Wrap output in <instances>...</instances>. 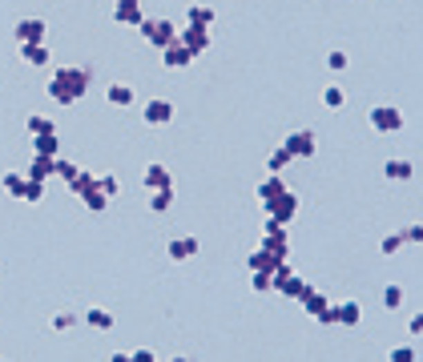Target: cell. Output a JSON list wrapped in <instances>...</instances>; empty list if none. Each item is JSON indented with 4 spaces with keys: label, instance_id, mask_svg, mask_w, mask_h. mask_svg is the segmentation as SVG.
<instances>
[{
    "label": "cell",
    "instance_id": "8992f818",
    "mask_svg": "<svg viewBox=\"0 0 423 362\" xmlns=\"http://www.w3.org/2000/svg\"><path fill=\"white\" fill-rule=\"evenodd\" d=\"M262 210H266V217H274V221L286 225V221H294V214H299V197H294L290 190H282L279 197H270Z\"/></svg>",
    "mask_w": 423,
    "mask_h": 362
},
{
    "label": "cell",
    "instance_id": "bcb514c9",
    "mask_svg": "<svg viewBox=\"0 0 423 362\" xmlns=\"http://www.w3.org/2000/svg\"><path fill=\"white\" fill-rule=\"evenodd\" d=\"M169 362H189V359H169Z\"/></svg>",
    "mask_w": 423,
    "mask_h": 362
},
{
    "label": "cell",
    "instance_id": "7dc6e473",
    "mask_svg": "<svg viewBox=\"0 0 423 362\" xmlns=\"http://www.w3.org/2000/svg\"><path fill=\"white\" fill-rule=\"evenodd\" d=\"M0 362H8V359H0Z\"/></svg>",
    "mask_w": 423,
    "mask_h": 362
},
{
    "label": "cell",
    "instance_id": "3957f363",
    "mask_svg": "<svg viewBox=\"0 0 423 362\" xmlns=\"http://www.w3.org/2000/svg\"><path fill=\"white\" fill-rule=\"evenodd\" d=\"M367 125H371L375 133H400V129H403L400 105H391V101H379V105H371V113H367Z\"/></svg>",
    "mask_w": 423,
    "mask_h": 362
},
{
    "label": "cell",
    "instance_id": "2e32d148",
    "mask_svg": "<svg viewBox=\"0 0 423 362\" xmlns=\"http://www.w3.org/2000/svg\"><path fill=\"white\" fill-rule=\"evenodd\" d=\"M335 314H339V326H359L363 322V306L347 298V302H335Z\"/></svg>",
    "mask_w": 423,
    "mask_h": 362
},
{
    "label": "cell",
    "instance_id": "5bb4252c",
    "mask_svg": "<svg viewBox=\"0 0 423 362\" xmlns=\"http://www.w3.org/2000/svg\"><path fill=\"white\" fill-rule=\"evenodd\" d=\"M141 181H145V190H149V193H153V190H169V185H173V173L153 161V165L145 169V177H141Z\"/></svg>",
    "mask_w": 423,
    "mask_h": 362
},
{
    "label": "cell",
    "instance_id": "836d02e7",
    "mask_svg": "<svg viewBox=\"0 0 423 362\" xmlns=\"http://www.w3.org/2000/svg\"><path fill=\"white\" fill-rule=\"evenodd\" d=\"M21 201H45V181H32L28 177V185H24V197Z\"/></svg>",
    "mask_w": 423,
    "mask_h": 362
},
{
    "label": "cell",
    "instance_id": "44dd1931",
    "mask_svg": "<svg viewBox=\"0 0 423 362\" xmlns=\"http://www.w3.org/2000/svg\"><path fill=\"white\" fill-rule=\"evenodd\" d=\"M383 173H387L391 181H407V177L415 173V165H411V161H403V157H391V161L383 165Z\"/></svg>",
    "mask_w": 423,
    "mask_h": 362
},
{
    "label": "cell",
    "instance_id": "e575fe53",
    "mask_svg": "<svg viewBox=\"0 0 423 362\" xmlns=\"http://www.w3.org/2000/svg\"><path fill=\"white\" fill-rule=\"evenodd\" d=\"M57 173H61L65 181H73V177L81 173V165H77V161H65V157H57Z\"/></svg>",
    "mask_w": 423,
    "mask_h": 362
},
{
    "label": "cell",
    "instance_id": "4316f807",
    "mask_svg": "<svg viewBox=\"0 0 423 362\" xmlns=\"http://www.w3.org/2000/svg\"><path fill=\"white\" fill-rule=\"evenodd\" d=\"M85 322H89L93 330H109V326H113V314L101 310V306H93V310H85Z\"/></svg>",
    "mask_w": 423,
    "mask_h": 362
},
{
    "label": "cell",
    "instance_id": "f35d334b",
    "mask_svg": "<svg viewBox=\"0 0 423 362\" xmlns=\"http://www.w3.org/2000/svg\"><path fill=\"white\" fill-rule=\"evenodd\" d=\"M327 69H347V52H343V48H330V57H327Z\"/></svg>",
    "mask_w": 423,
    "mask_h": 362
},
{
    "label": "cell",
    "instance_id": "277c9868",
    "mask_svg": "<svg viewBox=\"0 0 423 362\" xmlns=\"http://www.w3.org/2000/svg\"><path fill=\"white\" fill-rule=\"evenodd\" d=\"M138 28H141V37H145L153 48H165V45H173V41H178V28H173V21H162V17H153V21L145 17Z\"/></svg>",
    "mask_w": 423,
    "mask_h": 362
},
{
    "label": "cell",
    "instance_id": "ee69618b",
    "mask_svg": "<svg viewBox=\"0 0 423 362\" xmlns=\"http://www.w3.org/2000/svg\"><path fill=\"white\" fill-rule=\"evenodd\" d=\"M407 330H411V334H423V314H411V322H407Z\"/></svg>",
    "mask_w": 423,
    "mask_h": 362
},
{
    "label": "cell",
    "instance_id": "d6986e66",
    "mask_svg": "<svg viewBox=\"0 0 423 362\" xmlns=\"http://www.w3.org/2000/svg\"><path fill=\"white\" fill-rule=\"evenodd\" d=\"M32 149H37V153H45V157H57V149H61L57 129H48V133H32Z\"/></svg>",
    "mask_w": 423,
    "mask_h": 362
},
{
    "label": "cell",
    "instance_id": "4dcf8cb0",
    "mask_svg": "<svg viewBox=\"0 0 423 362\" xmlns=\"http://www.w3.org/2000/svg\"><path fill=\"white\" fill-rule=\"evenodd\" d=\"M97 190H101L105 197H109V201H113V197L121 193V181L113 177V173H101V177H97Z\"/></svg>",
    "mask_w": 423,
    "mask_h": 362
},
{
    "label": "cell",
    "instance_id": "60d3db41",
    "mask_svg": "<svg viewBox=\"0 0 423 362\" xmlns=\"http://www.w3.org/2000/svg\"><path fill=\"white\" fill-rule=\"evenodd\" d=\"M250 286L258 290V294H266V290H270V274H254V278H250Z\"/></svg>",
    "mask_w": 423,
    "mask_h": 362
},
{
    "label": "cell",
    "instance_id": "74e56055",
    "mask_svg": "<svg viewBox=\"0 0 423 362\" xmlns=\"http://www.w3.org/2000/svg\"><path fill=\"white\" fill-rule=\"evenodd\" d=\"M314 318H319L323 326H339V314H335V302H327V306H323V310L314 314Z\"/></svg>",
    "mask_w": 423,
    "mask_h": 362
},
{
    "label": "cell",
    "instance_id": "5b68a950",
    "mask_svg": "<svg viewBox=\"0 0 423 362\" xmlns=\"http://www.w3.org/2000/svg\"><path fill=\"white\" fill-rule=\"evenodd\" d=\"M262 250H270L274 258H290V241H286V225L274 221V217H266V225H262Z\"/></svg>",
    "mask_w": 423,
    "mask_h": 362
},
{
    "label": "cell",
    "instance_id": "1f68e13d",
    "mask_svg": "<svg viewBox=\"0 0 423 362\" xmlns=\"http://www.w3.org/2000/svg\"><path fill=\"white\" fill-rule=\"evenodd\" d=\"M403 245H407V241H403V234L395 230V234H387V238L379 241V254H387V258H391V254H400Z\"/></svg>",
    "mask_w": 423,
    "mask_h": 362
},
{
    "label": "cell",
    "instance_id": "8fae6325",
    "mask_svg": "<svg viewBox=\"0 0 423 362\" xmlns=\"http://www.w3.org/2000/svg\"><path fill=\"white\" fill-rule=\"evenodd\" d=\"M178 41H182V45H186L189 52L198 57V52H206V48H210V28H198V24H186V28L178 32Z\"/></svg>",
    "mask_w": 423,
    "mask_h": 362
},
{
    "label": "cell",
    "instance_id": "484cf974",
    "mask_svg": "<svg viewBox=\"0 0 423 362\" xmlns=\"http://www.w3.org/2000/svg\"><path fill=\"white\" fill-rule=\"evenodd\" d=\"M0 185H4V193H12V197H24L28 177H24V173H4V177H0Z\"/></svg>",
    "mask_w": 423,
    "mask_h": 362
},
{
    "label": "cell",
    "instance_id": "c3c4849f",
    "mask_svg": "<svg viewBox=\"0 0 423 362\" xmlns=\"http://www.w3.org/2000/svg\"><path fill=\"white\" fill-rule=\"evenodd\" d=\"M138 4H141V0H138Z\"/></svg>",
    "mask_w": 423,
    "mask_h": 362
},
{
    "label": "cell",
    "instance_id": "603a6c76",
    "mask_svg": "<svg viewBox=\"0 0 423 362\" xmlns=\"http://www.w3.org/2000/svg\"><path fill=\"white\" fill-rule=\"evenodd\" d=\"M186 21L198 24V28H210V24H214V8H210V4H189Z\"/></svg>",
    "mask_w": 423,
    "mask_h": 362
},
{
    "label": "cell",
    "instance_id": "83f0119b",
    "mask_svg": "<svg viewBox=\"0 0 423 362\" xmlns=\"http://www.w3.org/2000/svg\"><path fill=\"white\" fill-rule=\"evenodd\" d=\"M169 205H173V185H169V190H153V197H149V210H153V214H165Z\"/></svg>",
    "mask_w": 423,
    "mask_h": 362
},
{
    "label": "cell",
    "instance_id": "ba28073f",
    "mask_svg": "<svg viewBox=\"0 0 423 362\" xmlns=\"http://www.w3.org/2000/svg\"><path fill=\"white\" fill-rule=\"evenodd\" d=\"M282 149H286L290 157H314L319 141H314V133H310V129H294V133H286V137H282Z\"/></svg>",
    "mask_w": 423,
    "mask_h": 362
},
{
    "label": "cell",
    "instance_id": "7bdbcfd3",
    "mask_svg": "<svg viewBox=\"0 0 423 362\" xmlns=\"http://www.w3.org/2000/svg\"><path fill=\"white\" fill-rule=\"evenodd\" d=\"M129 359H133V362H158V354H153V350H133Z\"/></svg>",
    "mask_w": 423,
    "mask_h": 362
},
{
    "label": "cell",
    "instance_id": "f546056e",
    "mask_svg": "<svg viewBox=\"0 0 423 362\" xmlns=\"http://www.w3.org/2000/svg\"><path fill=\"white\" fill-rule=\"evenodd\" d=\"M323 105H327V109H343V105H347V93H343L339 85H327V89H323Z\"/></svg>",
    "mask_w": 423,
    "mask_h": 362
},
{
    "label": "cell",
    "instance_id": "f1b7e54d",
    "mask_svg": "<svg viewBox=\"0 0 423 362\" xmlns=\"http://www.w3.org/2000/svg\"><path fill=\"white\" fill-rule=\"evenodd\" d=\"M290 161H294V157H290V153H286V149H270V157H266V169H270V173H282V169L290 165Z\"/></svg>",
    "mask_w": 423,
    "mask_h": 362
},
{
    "label": "cell",
    "instance_id": "9c48e42d",
    "mask_svg": "<svg viewBox=\"0 0 423 362\" xmlns=\"http://www.w3.org/2000/svg\"><path fill=\"white\" fill-rule=\"evenodd\" d=\"M141 117H145V125H169V121H173V101H165V97H153V101H145Z\"/></svg>",
    "mask_w": 423,
    "mask_h": 362
},
{
    "label": "cell",
    "instance_id": "ffe728a7",
    "mask_svg": "<svg viewBox=\"0 0 423 362\" xmlns=\"http://www.w3.org/2000/svg\"><path fill=\"white\" fill-rule=\"evenodd\" d=\"M105 101H109V105H118V109H125V105H133L138 97H133L129 85H109V89H105Z\"/></svg>",
    "mask_w": 423,
    "mask_h": 362
},
{
    "label": "cell",
    "instance_id": "d590c367",
    "mask_svg": "<svg viewBox=\"0 0 423 362\" xmlns=\"http://www.w3.org/2000/svg\"><path fill=\"white\" fill-rule=\"evenodd\" d=\"M73 322H77V314H73V310H61V314H53V330H69Z\"/></svg>",
    "mask_w": 423,
    "mask_h": 362
},
{
    "label": "cell",
    "instance_id": "e0dca14e",
    "mask_svg": "<svg viewBox=\"0 0 423 362\" xmlns=\"http://www.w3.org/2000/svg\"><path fill=\"white\" fill-rule=\"evenodd\" d=\"M21 57L32 69H48V61H53V52H48L45 41H41V45H21Z\"/></svg>",
    "mask_w": 423,
    "mask_h": 362
},
{
    "label": "cell",
    "instance_id": "ac0fdd59",
    "mask_svg": "<svg viewBox=\"0 0 423 362\" xmlns=\"http://www.w3.org/2000/svg\"><path fill=\"white\" fill-rule=\"evenodd\" d=\"M282 258H274V254H270V250H254V254H250V258H246V265H250V270H254V274H270V270H274V265H279Z\"/></svg>",
    "mask_w": 423,
    "mask_h": 362
},
{
    "label": "cell",
    "instance_id": "8d00e7d4",
    "mask_svg": "<svg viewBox=\"0 0 423 362\" xmlns=\"http://www.w3.org/2000/svg\"><path fill=\"white\" fill-rule=\"evenodd\" d=\"M48 129H57V125H53L48 117H37V113L28 117V133H48Z\"/></svg>",
    "mask_w": 423,
    "mask_h": 362
},
{
    "label": "cell",
    "instance_id": "d4e9b609",
    "mask_svg": "<svg viewBox=\"0 0 423 362\" xmlns=\"http://www.w3.org/2000/svg\"><path fill=\"white\" fill-rule=\"evenodd\" d=\"M282 190H286V185H282V177H279V173H270V177L258 185V201L266 205V201H270V197H279Z\"/></svg>",
    "mask_w": 423,
    "mask_h": 362
},
{
    "label": "cell",
    "instance_id": "7a4b0ae2",
    "mask_svg": "<svg viewBox=\"0 0 423 362\" xmlns=\"http://www.w3.org/2000/svg\"><path fill=\"white\" fill-rule=\"evenodd\" d=\"M306 290H310V282H303L294 270H290V262H279L274 270H270V294H286V298H303Z\"/></svg>",
    "mask_w": 423,
    "mask_h": 362
},
{
    "label": "cell",
    "instance_id": "4fadbf2b",
    "mask_svg": "<svg viewBox=\"0 0 423 362\" xmlns=\"http://www.w3.org/2000/svg\"><path fill=\"white\" fill-rule=\"evenodd\" d=\"M162 61H165V69H186L189 61H194V52H189L182 41H173V45L162 48Z\"/></svg>",
    "mask_w": 423,
    "mask_h": 362
},
{
    "label": "cell",
    "instance_id": "b9f144b4",
    "mask_svg": "<svg viewBox=\"0 0 423 362\" xmlns=\"http://www.w3.org/2000/svg\"><path fill=\"white\" fill-rule=\"evenodd\" d=\"M400 234H403V241H423V225H407Z\"/></svg>",
    "mask_w": 423,
    "mask_h": 362
},
{
    "label": "cell",
    "instance_id": "30bf717a",
    "mask_svg": "<svg viewBox=\"0 0 423 362\" xmlns=\"http://www.w3.org/2000/svg\"><path fill=\"white\" fill-rule=\"evenodd\" d=\"M198 250H202V241L182 234V238H169L165 245V254H169V262H189V258H198Z\"/></svg>",
    "mask_w": 423,
    "mask_h": 362
},
{
    "label": "cell",
    "instance_id": "f6af8a7d",
    "mask_svg": "<svg viewBox=\"0 0 423 362\" xmlns=\"http://www.w3.org/2000/svg\"><path fill=\"white\" fill-rule=\"evenodd\" d=\"M109 362H133L129 354H109Z\"/></svg>",
    "mask_w": 423,
    "mask_h": 362
},
{
    "label": "cell",
    "instance_id": "6da1fadb",
    "mask_svg": "<svg viewBox=\"0 0 423 362\" xmlns=\"http://www.w3.org/2000/svg\"><path fill=\"white\" fill-rule=\"evenodd\" d=\"M89 69H77V65H65V69H57L48 77V97L57 101V105H77L81 97L89 93Z\"/></svg>",
    "mask_w": 423,
    "mask_h": 362
},
{
    "label": "cell",
    "instance_id": "7402d4cb",
    "mask_svg": "<svg viewBox=\"0 0 423 362\" xmlns=\"http://www.w3.org/2000/svg\"><path fill=\"white\" fill-rule=\"evenodd\" d=\"M299 302H303V310L310 314V318H314V314L323 310V306H327L330 298H327V294H323V290H314V286H310V290H306V294H303V298H299Z\"/></svg>",
    "mask_w": 423,
    "mask_h": 362
},
{
    "label": "cell",
    "instance_id": "9a60e30c",
    "mask_svg": "<svg viewBox=\"0 0 423 362\" xmlns=\"http://www.w3.org/2000/svg\"><path fill=\"white\" fill-rule=\"evenodd\" d=\"M53 173H57V157H45V153H37L32 165L24 169V177H32V181H48Z\"/></svg>",
    "mask_w": 423,
    "mask_h": 362
},
{
    "label": "cell",
    "instance_id": "ab89813d",
    "mask_svg": "<svg viewBox=\"0 0 423 362\" xmlns=\"http://www.w3.org/2000/svg\"><path fill=\"white\" fill-rule=\"evenodd\" d=\"M387 362H415V350H411V346H395V350L387 354Z\"/></svg>",
    "mask_w": 423,
    "mask_h": 362
},
{
    "label": "cell",
    "instance_id": "52a82bcc",
    "mask_svg": "<svg viewBox=\"0 0 423 362\" xmlns=\"http://www.w3.org/2000/svg\"><path fill=\"white\" fill-rule=\"evenodd\" d=\"M12 37H17V45H41L48 37V28L41 17H24V21L12 24Z\"/></svg>",
    "mask_w": 423,
    "mask_h": 362
},
{
    "label": "cell",
    "instance_id": "7c38bea8",
    "mask_svg": "<svg viewBox=\"0 0 423 362\" xmlns=\"http://www.w3.org/2000/svg\"><path fill=\"white\" fill-rule=\"evenodd\" d=\"M113 21L118 24H133V28H138V24L145 21V12H141L138 0H118V4H113Z\"/></svg>",
    "mask_w": 423,
    "mask_h": 362
},
{
    "label": "cell",
    "instance_id": "cb8c5ba5",
    "mask_svg": "<svg viewBox=\"0 0 423 362\" xmlns=\"http://www.w3.org/2000/svg\"><path fill=\"white\" fill-rule=\"evenodd\" d=\"M69 190L77 193V197H89V193L97 190V177H93V173H85V169H81V173H77V177L69 181Z\"/></svg>",
    "mask_w": 423,
    "mask_h": 362
},
{
    "label": "cell",
    "instance_id": "d6a6232c",
    "mask_svg": "<svg viewBox=\"0 0 423 362\" xmlns=\"http://www.w3.org/2000/svg\"><path fill=\"white\" fill-rule=\"evenodd\" d=\"M383 306H387V310H400L403 306V286L400 282H391V286L383 290Z\"/></svg>",
    "mask_w": 423,
    "mask_h": 362
}]
</instances>
